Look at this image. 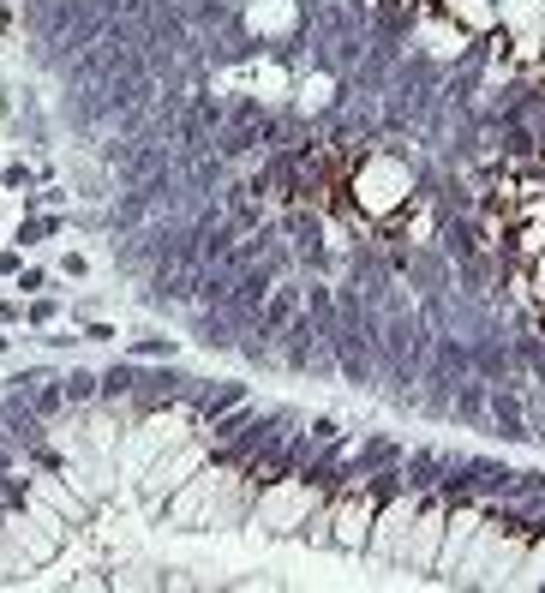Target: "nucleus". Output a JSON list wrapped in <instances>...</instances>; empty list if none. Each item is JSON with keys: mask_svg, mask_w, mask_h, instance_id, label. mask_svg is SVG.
<instances>
[{"mask_svg": "<svg viewBox=\"0 0 545 593\" xmlns=\"http://www.w3.org/2000/svg\"><path fill=\"white\" fill-rule=\"evenodd\" d=\"M366 522H372V498H354L342 516L330 510V546H342V552H360V546H366Z\"/></svg>", "mask_w": 545, "mask_h": 593, "instance_id": "f257e3e1", "label": "nucleus"}, {"mask_svg": "<svg viewBox=\"0 0 545 593\" xmlns=\"http://www.w3.org/2000/svg\"><path fill=\"white\" fill-rule=\"evenodd\" d=\"M438 528H444V516H438V510L414 516V540H408V558H414V564H426V558H432V546H438Z\"/></svg>", "mask_w": 545, "mask_h": 593, "instance_id": "7ed1b4c3", "label": "nucleus"}, {"mask_svg": "<svg viewBox=\"0 0 545 593\" xmlns=\"http://www.w3.org/2000/svg\"><path fill=\"white\" fill-rule=\"evenodd\" d=\"M186 468H198V450H186V456H168V462H162V468H156V480H150V486H144V498H150V504H156V498H162V492H168V486H180V474H186Z\"/></svg>", "mask_w": 545, "mask_h": 593, "instance_id": "f03ea898", "label": "nucleus"}]
</instances>
